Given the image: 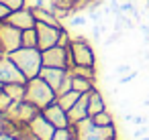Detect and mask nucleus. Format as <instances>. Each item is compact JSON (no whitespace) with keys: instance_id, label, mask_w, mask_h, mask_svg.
<instances>
[{"instance_id":"29","label":"nucleus","mask_w":149,"mask_h":140,"mask_svg":"<svg viewBox=\"0 0 149 140\" xmlns=\"http://www.w3.org/2000/svg\"><path fill=\"white\" fill-rule=\"evenodd\" d=\"M147 134H149V128L143 124V126H139V128L133 132V138H143V136H147Z\"/></svg>"},{"instance_id":"2","label":"nucleus","mask_w":149,"mask_h":140,"mask_svg":"<svg viewBox=\"0 0 149 140\" xmlns=\"http://www.w3.org/2000/svg\"><path fill=\"white\" fill-rule=\"evenodd\" d=\"M74 130V140H116V126H96L92 118L78 124H70Z\"/></svg>"},{"instance_id":"30","label":"nucleus","mask_w":149,"mask_h":140,"mask_svg":"<svg viewBox=\"0 0 149 140\" xmlns=\"http://www.w3.org/2000/svg\"><path fill=\"white\" fill-rule=\"evenodd\" d=\"M8 14H10V8H8L6 4H2V2H0V23H4Z\"/></svg>"},{"instance_id":"6","label":"nucleus","mask_w":149,"mask_h":140,"mask_svg":"<svg viewBox=\"0 0 149 140\" xmlns=\"http://www.w3.org/2000/svg\"><path fill=\"white\" fill-rule=\"evenodd\" d=\"M21 47H23V31L8 23H0V49L8 55Z\"/></svg>"},{"instance_id":"24","label":"nucleus","mask_w":149,"mask_h":140,"mask_svg":"<svg viewBox=\"0 0 149 140\" xmlns=\"http://www.w3.org/2000/svg\"><path fill=\"white\" fill-rule=\"evenodd\" d=\"M49 4H53V6H61V8H70V10L76 12L78 4H80V0H49Z\"/></svg>"},{"instance_id":"17","label":"nucleus","mask_w":149,"mask_h":140,"mask_svg":"<svg viewBox=\"0 0 149 140\" xmlns=\"http://www.w3.org/2000/svg\"><path fill=\"white\" fill-rule=\"evenodd\" d=\"M4 91H6L15 102H25L27 83H6V85H4Z\"/></svg>"},{"instance_id":"4","label":"nucleus","mask_w":149,"mask_h":140,"mask_svg":"<svg viewBox=\"0 0 149 140\" xmlns=\"http://www.w3.org/2000/svg\"><path fill=\"white\" fill-rule=\"evenodd\" d=\"M70 57H72V67H74V65L96 67V53H94L92 45L86 41V37H72V43H70Z\"/></svg>"},{"instance_id":"21","label":"nucleus","mask_w":149,"mask_h":140,"mask_svg":"<svg viewBox=\"0 0 149 140\" xmlns=\"http://www.w3.org/2000/svg\"><path fill=\"white\" fill-rule=\"evenodd\" d=\"M92 122H94L96 126H112V124H114V118H112V114H110L108 110H104V112L92 116Z\"/></svg>"},{"instance_id":"33","label":"nucleus","mask_w":149,"mask_h":140,"mask_svg":"<svg viewBox=\"0 0 149 140\" xmlns=\"http://www.w3.org/2000/svg\"><path fill=\"white\" fill-rule=\"evenodd\" d=\"M2 87H4V85H2V83H0V91H2Z\"/></svg>"},{"instance_id":"14","label":"nucleus","mask_w":149,"mask_h":140,"mask_svg":"<svg viewBox=\"0 0 149 140\" xmlns=\"http://www.w3.org/2000/svg\"><path fill=\"white\" fill-rule=\"evenodd\" d=\"M68 118H70V124H78V122L90 118V114H88V93H84V95L74 104L72 110H68Z\"/></svg>"},{"instance_id":"34","label":"nucleus","mask_w":149,"mask_h":140,"mask_svg":"<svg viewBox=\"0 0 149 140\" xmlns=\"http://www.w3.org/2000/svg\"><path fill=\"white\" fill-rule=\"evenodd\" d=\"M0 51H2V49H0Z\"/></svg>"},{"instance_id":"22","label":"nucleus","mask_w":149,"mask_h":140,"mask_svg":"<svg viewBox=\"0 0 149 140\" xmlns=\"http://www.w3.org/2000/svg\"><path fill=\"white\" fill-rule=\"evenodd\" d=\"M15 136H17L19 140H41V138H39V136H37L29 126H21V128L17 130V134H15Z\"/></svg>"},{"instance_id":"16","label":"nucleus","mask_w":149,"mask_h":140,"mask_svg":"<svg viewBox=\"0 0 149 140\" xmlns=\"http://www.w3.org/2000/svg\"><path fill=\"white\" fill-rule=\"evenodd\" d=\"M82 95H84V93H80V91H76V89H70V91H65V93L57 95V100H55V102H57L65 112H68V110H72V108H74V104H76Z\"/></svg>"},{"instance_id":"31","label":"nucleus","mask_w":149,"mask_h":140,"mask_svg":"<svg viewBox=\"0 0 149 140\" xmlns=\"http://www.w3.org/2000/svg\"><path fill=\"white\" fill-rule=\"evenodd\" d=\"M0 140H19L15 134H8V132H2L0 134Z\"/></svg>"},{"instance_id":"5","label":"nucleus","mask_w":149,"mask_h":140,"mask_svg":"<svg viewBox=\"0 0 149 140\" xmlns=\"http://www.w3.org/2000/svg\"><path fill=\"white\" fill-rule=\"evenodd\" d=\"M39 114H41V110L37 106H33L29 102H15L10 106V110L4 114V118L15 122V124H19V126H29L31 120L35 116H39Z\"/></svg>"},{"instance_id":"32","label":"nucleus","mask_w":149,"mask_h":140,"mask_svg":"<svg viewBox=\"0 0 149 140\" xmlns=\"http://www.w3.org/2000/svg\"><path fill=\"white\" fill-rule=\"evenodd\" d=\"M4 124H6V118H4V114H0V134L4 132Z\"/></svg>"},{"instance_id":"10","label":"nucleus","mask_w":149,"mask_h":140,"mask_svg":"<svg viewBox=\"0 0 149 140\" xmlns=\"http://www.w3.org/2000/svg\"><path fill=\"white\" fill-rule=\"evenodd\" d=\"M4 23H8V25L21 29V31H27V29H35L37 19H35V14H33V6L27 4V6H23V8L10 10V14L6 16Z\"/></svg>"},{"instance_id":"9","label":"nucleus","mask_w":149,"mask_h":140,"mask_svg":"<svg viewBox=\"0 0 149 140\" xmlns=\"http://www.w3.org/2000/svg\"><path fill=\"white\" fill-rule=\"evenodd\" d=\"M0 83L6 85V83H27V77L23 75V71L17 67V63L4 55L0 57Z\"/></svg>"},{"instance_id":"3","label":"nucleus","mask_w":149,"mask_h":140,"mask_svg":"<svg viewBox=\"0 0 149 140\" xmlns=\"http://www.w3.org/2000/svg\"><path fill=\"white\" fill-rule=\"evenodd\" d=\"M57 100V93L55 89L43 79V77H33L27 81V95H25V102L37 106L39 110L47 108L49 104H53Z\"/></svg>"},{"instance_id":"19","label":"nucleus","mask_w":149,"mask_h":140,"mask_svg":"<svg viewBox=\"0 0 149 140\" xmlns=\"http://www.w3.org/2000/svg\"><path fill=\"white\" fill-rule=\"evenodd\" d=\"M70 73H72V75H80V77H86V79L96 81V67H88V65H74V67H70Z\"/></svg>"},{"instance_id":"27","label":"nucleus","mask_w":149,"mask_h":140,"mask_svg":"<svg viewBox=\"0 0 149 140\" xmlns=\"http://www.w3.org/2000/svg\"><path fill=\"white\" fill-rule=\"evenodd\" d=\"M70 23H72V27H86V23H88V16H82V14H72V19H70Z\"/></svg>"},{"instance_id":"26","label":"nucleus","mask_w":149,"mask_h":140,"mask_svg":"<svg viewBox=\"0 0 149 140\" xmlns=\"http://www.w3.org/2000/svg\"><path fill=\"white\" fill-rule=\"evenodd\" d=\"M2 4H6L10 10H17V8H23L27 6V0H0Z\"/></svg>"},{"instance_id":"28","label":"nucleus","mask_w":149,"mask_h":140,"mask_svg":"<svg viewBox=\"0 0 149 140\" xmlns=\"http://www.w3.org/2000/svg\"><path fill=\"white\" fill-rule=\"evenodd\" d=\"M114 71H116V75L120 77V75H127V73H131L133 69H131V65H129V63H123V65H118Z\"/></svg>"},{"instance_id":"12","label":"nucleus","mask_w":149,"mask_h":140,"mask_svg":"<svg viewBox=\"0 0 149 140\" xmlns=\"http://www.w3.org/2000/svg\"><path fill=\"white\" fill-rule=\"evenodd\" d=\"M41 114L55 126V128H68L70 126V118H68V112L57 104V102H53V104H49L47 108H43L41 110Z\"/></svg>"},{"instance_id":"11","label":"nucleus","mask_w":149,"mask_h":140,"mask_svg":"<svg viewBox=\"0 0 149 140\" xmlns=\"http://www.w3.org/2000/svg\"><path fill=\"white\" fill-rule=\"evenodd\" d=\"M68 75H70V69H63V67H43L41 73H39V77H43L55 89V93H59V89L65 83Z\"/></svg>"},{"instance_id":"13","label":"nucleus","mask_w":149,"mask_h":140,"mask_svg":"<svg viewBox=\"0 0 149 140\" xmlns=\"http://www.w3.org/2000/svg\"><path fill=\"white\" fill-rule=\"evenodd\" d=\"M29 128L41 138V140H51L53 136H55V132H57V128L43 116V114H39V116H35L33 120H31V124H29Z\"/></svg>"},{"instance_id":"7","label":"nucleus","mask_w":149,"mask_h":140,"mask_svg":"<svg viewBox=\"0 0 149 140\" xmlns=\"http://www.w3.org/2000/svg\"><path fill=\"white\" fill-rule=\"evenodd\" d=\"M43 67H63V69H70L72 67L70 47L55 45L51 49H45L43 51Z\"/></svg>"},{"instance_id":"20","label":"nucleus","mask_w":149,"mask_h":140,"mask_svg":"<svg viewBox=\"0 0 149 140\" xmlns=\"http://www.w3.org/2000/svg\"><path fill=\"white\" fill-rule=\"evenodd\" d=\"M23 47H37V49H39L37 29H27V31H23Z\"/></svg>"},{"instance_id":"1","label":"nucleus","mask_w":149,"mask_h":140,"mask_svg":"<svg viewBox=\"0 0 149 140\" xmlns=\"http://www.w3.org/2000/svg\"><path fill=\"white\" fill-rule=\"evenodd\" d=\"M8 57L17 63V67L23 71V75L29 79L39 77L41 69H43V51L37 47H21L13 53H8Z\"/></svg>"},{"instance_id":"23","label":"nucleus","mask_w":149,"mask_h":140,"mask_svg":"<svg viewBox=\"0 0 149 140\" xmlns=\"http://www.w3.org/2000/svg\"><path fill=\"white\" fill-rule=\"evenodd\" d=\"M13 104H15V100H13V97L4 91V87H2V91H0V114H6Z\"/></svg>"},{"instance_id":"25","label":"nucleus","mask_w":149,"mask_h":140,"mask_svg":"<svg viewBox=\"0 0 149 140\" xmlns=\"http://www.w3.org/2000/svg\"><path fill=\"white\" fill-rule=\"evenodd\" d=\"M51 140H74V130H72V126H68V128H57V132H55V136H53Z\"/></svg>"},{"instance_id":"8","label":"nucleus","mask_w":149,"mask_h":140,"mask_svg":"<svg viewBox=\"0 0 149 140\" xmlns=\"http://www.w3.org/2000/svg\"><path fill=\"white\" fill-rule=\"evenodd\" d=\"M35 29H37V41H39L41 51L59 45V37H61L63 27H51V25H45V23H37Z\"/></svg>"},{"instance_id":"18","label":"nucleus","mask_w":149,"mask_h":140,"mask_svg":"<svg viewBox=\"0 0 149 140\" xmlns=\"http://www.w3.org/2000/svg\"><path fill=\"white\" fill-rule=\"evenodd\" d=\"M94 81L92 79H86V77H80V75H72V89L80 91V93H90L94 89Z\"/></svg>"},{"instance_id":"15","label":"nucleus","mask_w":149,"mask_h":140,"mask_svg":"<svg viewBox=\"0 0 149 140\" xmlns=\"http://www.w3.org/2000/svg\"><path fill=\"white\" fill-rule=\"evenodd\" d=\"M104 110H106V102H104L102 93L94 87V89L88 93V114H90V118H92V116H96V114H100V112H104Z\"/></svg>"}]
</instances>
